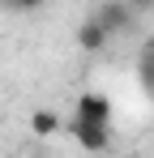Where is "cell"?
Wrapping results in <instances>:
<instances>
[{
	"label": "cell",
	"mask_w": 154,
	"mask_h": 158,
	"mask_svg": "<svg viewBox=\"0 0 154 158\" xmlns=\"http://www.w3.org/2000/svg\"><path fill=\"white\" fill-rule=\"evenodd\" d=\"M94 17L103 22V30H107L111 39H120V34H133V30H137V22H141V13H137L128 0H103Z\"/></svg>",
	"instance_id": "obj_1"
},
{
	"label": "cell",
	"mask_w": 154,
	"mask_h": 158,
	"mask_svg": "<svg viewBox=\"0 0 154 158\" xmlns=\"http://www.w3.org/2000/svg\"><path fill=\"white\" fill-rule=\"evenodd\" d=\"M128 4H133L137 13H154V0H128Z\"/></svg>",
	"instance_id": "obj_8"
},
{
	"label": "cell",
	"mask_w": 154,
	"mask_h": 158,
	"mask_svg": "<svg viewBox=\"0 0 154 158\" xmlns=\"http://www.w3.org/2000/svg\"><path fill=\"white\" fill-rule=\"evenodd\" d=\"M9 4H13V9H26V13H34V9H43L47 0H9Z\"/></svg>",
	"instance_id": "obj_7"
},
{
	"label": "cell",
	"mask_w": 154,
	"mask_h": 158,
	"mask_svg": "<svg viewBox=\"0 0 154 158\" xmlns=\"http://www.w3.org/2000/svg\"><path fill=\"white\" fill-rule=\"evenodd\" d=\"M77 52H103V47H107V43H111V34H107V30H103V22L99 17H86V22H81V26H77Z\"/></svg>",
	"instance_id": "obj_4"
},
{
	"label": "cell",
	"mask_w": 154,
	"mask_h": 158,
	"mask_svg": "<svg viewBox=\"0 0 154 158\" xmlns=\"http://www.w3.org/2000/svg\"><path fill=\"white\" fill-rule=\"evenodd\" d=\"M73 115H86V120H99V124H111L116 107H111V98H107L103 90H86V94H77V107H73Z\"/></svg>",
	"instance_id": "obj_3"
},
{
	"label": "cell",
	"mask_w": 154,
	"mask_h": 158,
	"mask_svg": "<svg viewBox=\"0 0 154 158\" xmlns=\"http://www.w3.org/2000/svg\"><path fill=\"white\" fill-rule=\"evenodd\" d=\"M30 132H34V137H56V132H60V115L47 111V107H39V111L30 115Z\"/></svg>",
	"instance_id": "obj_5"
},
{
	"label": "cell",
	"mask_w": 154,
	"mask_h": 158,
	"mask_svg": "<svg viewBox=\"0 0 154 158\" xmlns=\"http://www.w3.org/2000/svg\"><path fill=\"white\" fill-rule=\"evenodd\" d=\"M64 128L73 132V141L86 150V154H103L111 145V124H99V120H86V115H73Z\"/></svg>",
	"instance_id": "obj_2"
},
{
	"label": "cell",
	"mask_w": 154,
	"mask_h": 158,
	"mask_svg": "<svg viewBox=\"0 0 154 158\" xmlns=\"http://www.w3.org/2000/svg\"><path fill=\"white\" fill-rule=\"evenodd\" d=\"M137 81H141V90L154 98V64L150 60H137Z\"/></svg>",
	"instance_id": "obj_6"
},
{
	"label": "cell",
	"mask_w": 154,
	"mask_h": 158,
	"mask_svg": "<svg viewBox=\"0 0 154 158\" xmlns=\"http://www.w3.org/2000/svg\"><path fill=\"white\" fill-rule=\"evenodd\" d=\"M141 60H150V64H154V34L146 39V47H141Z\"/></svg>",
	"instance_id": "obj_9"
}]
</instances>
